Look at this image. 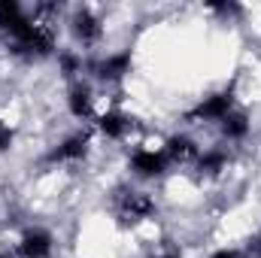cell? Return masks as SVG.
<instances>
[{
	"instance_id": "cell-1",
	"label": "cell",
	"mask_w": 261,
	"mask_h": 258,
	"mask_svg": "<svg viewBox=\"0 0 261 258\" xmlns=\"http://www.w3.org/2000/svg\"><path fill=\"white\" fill-rule=\"evenodd\" d=\"M158 197L143 189V186H130V183H122L116 186L113 194H110V213L113 219L122 225V228H140L146 222H155L158 216Z\"/></svg>"
},
{
	"instance_id": "cell-18",
	"label": "cell",
	"mask_w": 261,
	"mask_h": 258,
	"mask_svg": "<svg viewBox=\"0 0 261 258\" xmlns=\"http://www.w3.org/2000/svg\"><path fill=\"white\" fill-rule=\"evenodd\" d=\"M146 258H186L179 249H173V246H164V249H158V252H152V255Z\"/></svg>"
},
{
	"instance_id": "cell-2",
	"label": "cell",
	"mask_w": 261,
	"mask_h": 258,
	"mask_svg": "<svg viewBox=\"0 0 261 258\" xmlns=\"http://www.w3.org/2000/svg\"><path fill=\"white\" fill-rule=\"evenodd\" d=\"M64 28L70 34L73 49H79L82 55H97L103 52V40H107V18L94 9V6H70L64 15Z\"/></svg>"
},
{
	"instance_id": "cell-6",
	"label": "cell",
	"mask_w": 261,
	"mask_h": 258,
	"mask_svg": "<svg viewBox=\"0 0 261 258\" xmlns=\"http://www.w3.org/2000/svg\"><path fill=\"white\" fill-rule=\"evenodd\" d=\"M125 170H128V179H134L137 186H149V183H161L173 167H170L167 155L161 152V146L134 143L125 158Z\"/></svg>"
},
{
	"instance_id": "cell-14",
	"label": "cell",
	"mask_w": 261,
	"mask_h": 258,
	"mask_svg": "<svg viewBox=\"0 0 261 258\" xmlns=\"http://www.w3.org/2000/svg\"><path fill=\"white\" fill-rule=\"evenodd\" d=\"M206 12L219 15L222 21H234V18H243L246 15V6H240V3H210Z\"/></svg>"
},
{
	"instance_id": "cell-13",
	"label": "cell",
	"mask_w": 261,
	"mask_h": 258,
	"mask_svg": "<svg viewBox=\"0 0 261 258\" xmlns=\"http://www.w3.org/2000/svg\"><path fill=\"white\" fill-rule=\"evenodd\" d=\"M55 67H58V76L64 82H76V79H85V67H88V55H82L79 49L67 46V49H58V55L52 58Z\"/></svg>"
},
{
	"instance_id": "cell-12",
	"label": "cell",
	"mask_w": 261,
	"mask_h": 258,
	"mask_svg": "<svg viewBox=\"0 0 261 258\" xmlns=\"http://www.w3.org/2000/svg\"><path fill=\"white\" fill-rule=\"evenodd\" d=\"M216 131H219V143L237 149V146H243V143L252 137V113L240 104V107H234V110L216 125Z\"/></svg>"
},
{
	"instance_id": "cell-15",
	"label": "cell",
	"mask_w": 261,
	"mask_h": 258,
	"mask_svg": "<svg viewBox=\"0 0 261 258\" xmlns=\"http://www.w3.org/2000/svg\"><path fill=\"white\" fill-rule=\"evenodd\" d=\"M12 146H15V128L0 116V155H6Z\"/></svg>"
},
{
	"instance_id": "cell-9",
	"label": "cell",
	"mask_w": 261,
	"mask_h": 258,
	"mask_svg": "<svg viewBox=\"0 0 261 258\" xmlns=\"http://www.w3.org/2000/svg\"><path fill=\"white\" fill-rule=\"evenodd\" d=\"M64 110L73 122H94V116L100 113L97 110V85L85 76V79H76V82H67L64 88Z\"/></svg>"
},
{
	"instance_id": "cell-10",
	"label": "cell",
	"mask_w": 261,
	"mask_h": 258,
	"mask_svg": "<svg viewBox=\"0 0 261 258\" xmlns=\"http://www.w3.org/2000/svg\"><path fill=\"white\" fill-rule=\"evenodd\" d=\"M231 164H234V149L225 146V143H213V146H203L200 149V155H197V161L192 164V170H195L197 179L216 183V179H222L231 170Z\"/></svg>"
},
{
	"instance_id": "cell-17",
	"label": "cell",
	"mask_w": 261,
	"mask_h": 258,
	"mask_svg": "<svg viewBox=\"0 0 261 258\" xmlns=\"http://www.w3.org/2000/svg\"><path fill=\"white\" fill-rule=\"evenodd\" d=\"M206 258H246V252L243 246H216L206 252Z\"/></svg>"
},
{
	"instance_id": "cell-16",
	"label": "cell",
	"mask_w": 261,
	"mask_h": 258,
	"mask_svg": "<svg viewBox=\"0 0 261 258\" xmlns=\"http://www.w3.org/2000/svg\"><path fill=\"white\" fill-rule=\"evenodd\" d=\"M243 252H246V258H261V225L246 237V243H243Z\"/></svg>"
},
{
	"instance_id": "cell-4",
	"label": "cell",
	"mask_w": 261,
	"mask_h": 258,
	"mask_svg": "<svg viewBox=\"0 0 261 258\" xmlns=\"http://www.w3.org/2000/svg\"><path fill=\"white\" fill-rule=\"evenodd\" d=\"M94 131L91 128H76V131H67L64 137H58L49 149H46V155H43V164L46 167H79V164H85L88 158H91V152H94Z\"/></svg>"
},
{
	"instance_id": "cell-8",
	"label": "cell",
	"mask_w": 261,
	"mask_h": 258,
	"mask_svg": "<svg viewBox=\"0 0 261 258\" xmlns=\"http://www.w3.org/2000/svg\"><path fill=\"white\" fill-rule=\"evenodd\" d=\"M91 131L103 143H128L130 137L137 134V119L130 116L128 110H122V107H107V110H100L94 116Z\"/></svg>"
},
{
	"instance_id": "cell-3",
	"label": "cell",
	"mask_w": 261,
	"mask_h": 258,
	"mask_svg": "<svg viewBox=\"0 0 261 258\" xmlns=\"http://www.w3.org/2000/svg\"><path fill=\"white\" fill-rule=\"evenodd\" d=\"M234 107H240L237 82L222 85V88H213V91H206L203 97H197L195 104L182 113V122H186L189 128H216Z\"/></svg>"
},
{
	"instance_id": "cell-19",
	"label": "cell",
	"mask_w": 261,
	"mask_h": 258,
	"mask_svg": "<svg viewBox=\"0 0 261 258\" xmlns=\"http://www.w3.org/2000/svg\"><path fill=\"white\" fill-rule=\"evenodd\" d=\"M0 258H15V255H12V252H3V249H0Z\"/></svg>"
},
{
	"instance_id": "cell-11",
	"label": "cell",
	"mask_w": 261,
	"mask_h": 258,
	"mask_svg": "<svg viewBox=\"0 0 261 258\" xmlns=\"http://www.w3.org/2000/svg\"><path fill=\"white\" fill-rule=\"evenodd\" d=\"M161 152L167 155V161H170V167H192L197 161V155H200V143H197V137L192 131H173V134H167L161 143Z\"/></svg>"
},
{
	"instance_id": "cell-7",
	"label": "cell",
	"mask_w": 261,
	"mask_h": 258,
	"mask_svg": "<svg viewBox=\"0 0 261 258\" xmlns=\"http://www.w3.org/2000/svg\"><path fill=\"white\" fill-rule=\"evenodd\" d=\"M12 255L15 258H55L58 255V237H55L52 228L31 222V225H24L15 234Z\"/></svg>"
},
{
	"instance_id": "cell-5",
	"label": "cell",
	"mask_w": 261,
	"mask_h": 258,
	"mask_svg": "<svg viewBox=\"0 0 261 258\" xmlns=\"http://www.w3.org/2000/svg\"><path fill=\"white\" fill-rule=\"evenodd\" d=\"M130 73H134V52L130 49H113V52L103 49L97 55H88L85 76L97 88H119Z\"/></svg>"
}]
</instances>
